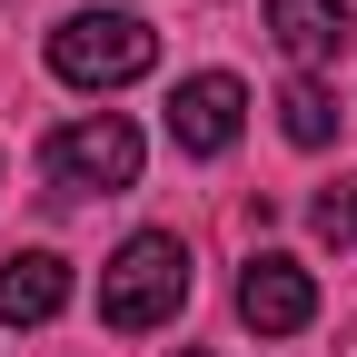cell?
Segmentation results:
<instances>
[{
    "label": "cell",
    "instance_id": "cell-10",
    "mask_svg": "<svg viewBox=\"0 0 357 357\" xmlns=\"http://www.w3.org/2000/svg\"><path fill=\"white\" fill-rule=\"evenodd\" d=\"M337 357H357V328H347V347H337Z\"/></svg>",
    "mask_w": 357,
    "mask_h": 357
},
{
    "label": "cell",
    "instance_id": "cell-7",
    "mask_svg": "<svg viewBox=\"0 0 357 357\" xmlns=\"http://www.w3.org/2000/svg\"><path fill=\"white\" fill-rule=\"evenodd\" d=\"M70 307V268L50 248H10L0 258V328H50Z\"/></svg>",
    "mask_w": 357,
    "mask_h": 357
},
{
    "label": "cell",
    "instance_id": "cell-9",
    "mask_svg": "<svg viewBox=\"0 0 357 357\" xmlns=\"http://www.w3.org/2000/svg\"><path fill=\"white\" fill-rule=\"evenodd\" d=\"M318 238H337V248H357V178H337V189L318 199Z\"/></svg>",
    "mask_w": 357,
    "mask_h": 357
},
{
    "label": "cell",
    "instance_id": "cell-3",
    "mask_svg": "<svg viewBox=\"0 0 357 357\" xmlns=\"http://www.w3.org/2000/svg\"><path fill=\"white\" fill-rule=\"evenodd\" d=\"M40 169L60 178V189H129L139 178V129H129L119 109H89V119H60L50 149H40Z\"/></svg>",
    "mask_w": 357,
    "mask_h": 357
},
{
    "label": "cell",
    "instance_id": "cell-1",
    "mask_svg": "<svg viewBox=\"0 0 357 357\" xmlns=\"http://www.w3.org/2000/svg\"><path fill=\"white\" fill-rule=\"evenodd\" d=\"M178 307H189V248H178L169 229L119 238V258L100 268V328L149 337V328H169V318H178Z\"/></svg>",
    "mask_w": 357,
    "mask_h": 357
},
{
    "label": "cell",
    "instance_id": "cell-4",
    "mask_svg": "<svg viewBox=\"0 0 357 357\" xmlns=\"http://www.w3.org/2000/svg\"><path fill=\"white\" fill-rule=\"evenodd\" d=\"M238 129H248V89H238L229 70H199V79L169 89V139L189 149V159H229Z\"/></svg>",
    "mask_w": 357,
    "mask_h": 357
},
{
    "label": "cell",
    "instance_id": "cell-2",
    "mask_svg": "<svg viewBox=\"0 0 357 357\" xmlns=\"http://www.w3.org/2000/svg\"><path fill=\"white\" fill-rule=\"evenodd\" d=\"M50 70L70 89H129V79L159 70V30L139 10H70L50 30Z\"/></svg>",
    "mask_w": 357,
    "mask_h": 357
},
{
    "label": "cell",
    "instance_id": "cell-6",
    "mask_svg": "<svg viewBox=\"0 0 357 357\" xmlns=\"http://www.w3.org/2000/svg\"><path fill=\"white\" fill-rule=\"evenodd\" d=\"M268 40H278V50L318 79L347 40H357V20H347V0H268Z\"/></svg>",
    "mask_w": 357,
    "mask_h": 357
},
{
    "label": "cell",
    "instance_id": "cell-8",
    "mask_svg": "<svg viewBox=\"0 0 357 357\" xmlns=\"http://www.w3.org/2000/svg\"><path fill=\"white\" fill-rule=\"evenodd\" d=\"M278 129H288V149H328V139H337V89L298 70V79L278 89Z\"/></svg>",
    "mask_w": 357,
    "mask_h": 357
},
{
    "label": "cell",
    "instance_id": "cell-11",
    "mask_svg": "<svg viewBox=\"0 0 357 357\" xmlns=\"http://www.w3.org/2000/svg\"><path fill=\"white\" fill-rule=\"evenodd\" d=\"M178 357H208V347H178Z\"/></svg>",
    "mask_w": 357,
    "mask_h": 357
},
{
    "label": "cell",
    "instance_id": "cell-5",
    "mask_svg": "<svg viewBox=\"0 0 357 357\" xmlns=\"http://www.w3.org/2000/svg\"><path fill=\"white\" fill-rule=\"evenodd\" d=\"M238 318H248L258 337H298L307 318H318V278H307L298 258H278V248H258V258L238 268Z\"/></svg>",
    "mask_w": 357,
    "mask_h": 357
}]
</instances>
